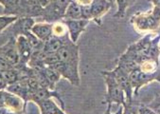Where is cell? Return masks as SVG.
I'll use <instances>...</instances> for the list:
<instances>
[{
    "instance_id": "obj_1",
    "label": "cell",
    "mask_w": 160,
    "mask_h": 114,
    "mask_svg": "<svg viewBox=\"0 0 160 114\" xmlns=\"http://www.w3.org/2000/svg\"><path fill=\"white\" fill-rule=\"evenodd\" d=\"M79 46L73 43L69 35L65 38L63 46L57 52L58 63L52 67L57 70L62 77L67 79L72 86L79 87L81 85V77L79 73Z\"/></svg>"
},
{
    "instance_id": "obj_2",
    "label": "cell",
    "mask_w": 160,
    "mask_h": 114,
    "mask_svg": "<svg viewBox=\"0 0 160 114\" xmlns=\"http://www.w3.org/2000/svg\"><path fill=\"white\" fill-rule=\"evenodd\" d=\"M49 1L29 0H6L1 1V15H12L18 18H35L42 16L44 9Z\"/></svg>"
},
{
    "instance_id": "obj_3",
    "label": "cell",
    "mask_w": 160,
    "mask_h": 114,
    "mask_svg": "<svg viewBox=\"0 0 160 114\" xmlns=\"http://www.w3.org/2000/svg\"><path fill=\"white\" fill-rule=\"evenodd\" d=\"M134 30L140 34H160V8L152 6L151 11L145 13L138 12L135 13L131 19Z\"/></svg>"
},
{
    "instance_id": "obj_4",
    "label": "cell",
    "mask_w": 160,
    "mask_h": 114,
    "mask_svg": "<svg viewBox=\"0 0 160 114\" xmlns=\"http://www.w3.org/2000/svg\"><path fill=\"white\" fill-rule=\"evenodd\" d=\"M102 74L107 88V91L105 94V103L107 105L116 104L118 106H123L126 102V96L124 91L118 83L113 71L104 70L102 72Z\"/></svg>"
},
{
    "instance_id": "obj_5",
    "label": "cell",
    "mask_w": 160,
    "mask_h": 114,
    "mask_svg": "<svg viewBox=\"0 0 160 114\" xmlns=\"http://www.w3.org/2000/svg\"><path fill=\"white\" fill-rule=\"evenodd\" d=\"M70 1H49L48 6L44 9L41 18L44 22L54 24L63 20Z\"/></svg>"
},
{
    "instance_id": "obj_6",
    "label": "cell",
    "mask_w": 160,
    "mask_h": 114,
    "mask_svg": "<svg viewBox=\"0 0 160 114\" xmlns=\"http://www.w3.org/2000/svg\"><path fill=\"white\" fill-rule=\"evenodd\" d=\"M130 80L134 88V94L135 96H138L139 93V90L147 84L153 81H157L160 83V70L155 73L149 74L142 72L138 68L130 73Z\"/></svg>"
},
{
    "instance_id": "obj_7",
    "label": "cell",
    "mask_w": 160,
    "mask_h": 114,
    "mask_svg": "<svg viewBox=\"0 0 160 114\" xmlns=\"http://www.w3.org/2000/svg\"><path fill=\"white\" fill-rule=\"evenodd\" d=\"M26 103L19 96L12 94L7 91H1V107L8 111L24 114L26 110Z\"/></svg>"
},
{
    "instance_id": "obj_8",
    "label": "cell",
    "mask_w": 160,
    "mask_h": 114,
    "mask_svg": "<svg viewBox=\"0 0 160 114\" xmlns=\"http://www.w3.org/2000/svg\"><path fill=\"white\" fill-rule=\"evenodd\" d=\"M1 58L5 59L15 68L20 65L21 58L17 49L16 38H11L1 45Z\"/></svg>"
},
{
    "instance_id": "obj_9",
    "label": "cell",
    "mask_w": 160,
    "mask_h": 114,
    "mask_svg": "<svg viewBox=\"0 0 160 114\" xmlns=\"http://www.w3.org/2000/svg\"><path fill=\"white\" fill-rule=\"evenodd\" d=\"M112 71L118 83L120 85V87L124 91V93L126 96V102H129V103L133 102L135 94H134V88L130 80V75L118 66H116V68L112 70Z\"/></svg>"
},
{
    "instance_id": "obj_10",
    "label": "cell",
    "mask_w": 160,
    "mask_h": 114,
    "mask_svg": "<svg viewBox=\"0 0 160 114\" xmlns=\"http://www.w3.org/2000/svg\"><path fill=\"white\" fill-rule=\"evenodd\" d=\"M52 98H55L59 101L60 105H61V107L65 110V103L62 100L61 98V95L56 91H51V90H48V89H45V88H41L35 91H31L29 92V95H28V102H33L35 103L37 106L46 101V100H49V99H52Z\"/></svg>"
},
{
    "instance_id": "obj_11",
    "label": "cell",
    "mask_w": 160,
    "mask_h": 114,
    "mask_svg": "<svg viewBox=\"0 0 160 114\" xmlns=\"http://www.w3.org/2000/svg\"><path fill=\"white\" fill-rule=\"evenodd\" d=\"M114 2L106 1V0H95L90 2L91 8V20L96 22V24L102 25V16L107 13V12L112 8Z\"/></svg>"
},
{
    "instance_id": "obj_12",
    "label": "cell",
    "mask_w": 160,
    "mask_h": 114,
    "mask_svg": "<svg viewBox=\"0 0 160 114\" xmlns=\"http://www.w3.org/2000/svg\"><path fill=\"white\" fill-rule=\"evenodd\" d=\"M63 24H65L68 28V35L70 40L73 43H77L80 35L85 31V28L87 27V25L89 24L88 20H62Z\"/></svg>"
},
{
    "instance_id": "obj_13",
    "label": "cell",
    "mask_w": 160,
    "mask_h": 114,
    "mask_svg": "<svg viewBox=\"0 0 160 114\" xmlns=\"http://www.w3.org/2000/svg\"><path fill=\"white\" fill-rule=\"evenodd\" d=\"M16 44H17V49L20 54V58H21L20 64L28 65L33 52V49L31 48V45L28 39L24 35H20L16 38Z\"/></svg>"
},
{
    "instance_id": "obj_14",
    "label": "cell",
    "mask_w": 160,
    "mask_h": 114,
    "mask_svg": "<svg viewBox=\"0 0 160 114\" xmlns=\"http://www.w3.org/2000/svg\"><path fill=\"white\" fill-rule=\"evenodd\" d=\"M31 34L34 36H36L39 40L42 42H47L49 38L53 36V28L52 24L47 23V22H38L35 23L32 30H31Z\"/></svg>"
},
{
    "instance_id": "obj_15",
    "label": "cell",
    "mask_w": 160,
    "mask_h": 114,
    "mask_svg": "<svg viewBox=\"0 0 160 114\" xmlns=\"http://www.w3.org/2000/svg\"><path fill=\"white\" fill-rule=\"evenodd\" d=\"M7 91L15 94L17 96H19L20 98H22L26 105H28V95H29V90L28 87V83L27 82H22V81H18L16 83H13L12 85H9L8 88L6 89Z\"/></svg>"
},
{
    "instance_id": "obj_16",
    "label": "cell",
    "mask_w": 160,
    "mask_h": 114,
    "mask_svg": "<svg viewBox=\"0 0 160 114\" xmlns=\"http://www.w3.org/2000/svg\"><path fill=\"white\" fill-rule=\"evenodd\" d=\"M66 37L59 38V37L53 35L47 42H45L44 49H43V51L45 52V54H47V55L57 54V52L60 50V49L63 46V43H65V38Z\"/></svg>"
},
{
    "instance_id": "obj_17",
    "label": "cell",
    "mask_w": 160,
    "mask_h": 114,
    "mask_svg": "<svg viewBox=\"0 0 160 114\" xmlns=\"http://www.w3.org/2000/svg\"><path fill=\"white\" fill-rule=\"evenodd\" d=\"M66 20H82V8L80 1H70L65 18Z\"/></svg>"
},
{
    "instance_id": "obj_18",
    "label": "cell",
    "mask_w": 160,
    "mask_h": 114,
    "mask_svg": "<svg viewBox=\"0 0 160 114\" xmlns=\"http://www.w3.org/2000/svg\"><path fill=\"white\" fill-rule=\"evenodd\" d=\"M40 108V114H67L62 107L53 101V99L46 100L38 105Z\"/></svg>"
},
{
    "instance_id": "obj_19",
    "label": "cell",
    "mask_w": 160,
    "mask_h": 114,
    "mask_svg": "<svg viewBox=\"0 0 160 114\" xmlns=\"http://www.w3.org/2000/svg\"><path fill=\"white\" fill-rule=\"evenodd\" d=\"M45 77L47 78L49 86H50V90L51 91H56L55 88H56V84L58 83V81L61 79L62 75L60 74V72L55 70L54 68L52 67H45L43 70H42Z\"/></svg>"
},
{
    "instance_id": "obj_20",
    "label": "cell",
    "mask_w": 160,
    "mask_h": 114,
    "mask_svg": "<svg viewBox=\"0 0 160 114\" xmlns=\"http://www.w3.org/2000/svg\"><path fill=\"white\" fill-rule=\"evenodd\" d=\"M52 28H53V35L54 36H57L59 38H63L68 35V28L65 24H63L62 20L52 24Z\"/></svg>"
},
{
    "instance_id": "obj_21",
    "label": "cell",
    "mask_w": 160,
    "mask_h": 114,
    "mask_svg": "<svg viewBox=\"0 0 160 114\" xmlns=\"http://www.w3.org/2000/svg\"><path fill=\"white\" fill-rule=\"evenodd\" d=\"M116 4L118 5V9L117 12L115 13V14L113 15L115 18H123L125 16L126 11L131 4H133V2L130 1H117Z\"/></svg>"
},
{
    "instance_id": "obj_22",
    "label": "cell",
    "mask_w": 160,
    "mask_h": 114,
    "mask_svg": "<svg viewBox=\"0 0 160 114\" xmlns=\"http://www.w3.org/2000/svg\"><path fill=\"white\" fill-rule=\"evenodd\" d=\"M18 19L19 18L17 16L1 15V17H0V30H1V33L4 32L10 26H12L13 23H15Z\"/></svg>"
},
{
    "instance_id": "obj_23",
    "label": "cell",
    "mask_w": 160,
    "mask_h": 114,
    "mask_svg": "<svg viewBox=\"0 0 160 114\" xmlns=\"http://www.w3.org/2000/svg\"><path fill=\"white\" fill-rule=\"evenodd\" d=\"M1 77H3L9 85L16 83V82H18L17 70L13 69V70H11L1 71Z\"/></svg>"
},
{
    "instance_id": "obj_24",
    "label": "cell",
    "mask_w": 160,
    "mask_h": 114,
    "mask_svg": "<svg viewBox=\"0 0 160 114\" xmlns=\"http://www.w3.org/2000/svg\"><path fill=\"white\" fill-rule=\"evenodd\" d=\"M138 106L139 104L133 102H125L123 105V114H139L138 113Z\"/></svg>"
},
{
    "instance_id": "obj_25",
    "label": "cell",
    "mask_w": 160,
    "mask_h": 114,
    "mask_svg": "<svg viewBox=\"0 0 160 114\" xmlns=\"http://www.w3.org/2000/svg\"><path fill=\"white\" fill-rule=\"evenodd\" d=\"M149 108H151L152 111H154L156 114H160V96L154 98L150 104L147 105Z\"/></svg>"
},
{
    "instance_id": "obj_26",
    "label": "cell",
    "mask_w": 160,
    "mask_h": 114,
    "mask_svg": "<svg viewBox=\"0 0 160 114\" xmlns=\"http://www.w3.org/2000/svg\"><path fill=\"white\" fill-rule=\"evenodd\" d=\"M13 69H15L14 66H12L11 63H9L5 59L1 58V61H0V70L6 71V70H13Z\"/></svg>"
},
{
    "instance_id": "obj_27",
    "label": "cell",
    "mask_w": 160,
    "mask_h": 114,
    "mask_svg": "<svg viewBox=\"0 0 160 114\" xmlns=\"http://www.w3.org/2000/svg\"><path fill=\"white\" fill-rule=\"evenodd\" d=\"M138 113L139 114H156L154 111H152L151 108H149L147 105H143V104H139Z\"/></svg>"
},
{
    "instance_id": "obj_28",
    "label": "cell",
    "mask_w": 160,
    "mask_h": 114,
    "mask_svg": "<svg viewBox=\"0 0 160 114\" xmlns=\"http://www.w3.org/2000/svg\"><path fill=\"white\" fill-rule=\"evenodd\" d=\"M111 106H112V105H107L106 110L104 111L103 114H123V106H119L118 109L114 113L111 111Z\"/></svg>"
},
{
    "instance_id": "obj_29",
    "label": "cell",
    "mask_w": 160,
    "mask_h": 114,
    "mask_svg": "<svg viewBox=\"0 0 160 114\" xmlns=\"http://www.w3.org/2000/svg\"><path fill=\"white\" fill-rule=\"evenodd\" d=\"M8 86H9V84L6 82V80L3 77L0 76V90H1V91H6V89L8 88Z\"/></svg>"
},
{
    "instance_id": "obj_30",
    "label": "cell",
    "mask_w": 160,
    "mask_h": 114,
    "mask_svg": "<svg viewBox=\"0 0 160 114\" xmlns=\"http://www.w3.org/2000/svg\"><path fill=\"white\" fill-rule=\"evenodd\" d=\"M151 4H152V6L154 7H157V8H160V0H155V1H151Z\"/></svg>"
},
{
    "instance_id": "obj_31",
    "label": "cell",
    "mask_w": 160,
    "mask_h": 114,
    "mask_svg": "<svg viewBox=\"0 0 160 114\" xmlns=\"http://www.w3.org/2000/svg\"><path fill=\"white\" fill-rule=\"evenodd\" d=\"M1 114H16V113H13V112L8 111V110H6L5 108H2V107H1Z\"/></svg>"
},
{
    "instance_id": "obj_32",
    "label": "cell",
    "mask_w": 160,
    "mask_h": 114,
    "mask_svg": "<svg viewBox=\"0 0 160 114\" xmlns=\"http://www.w3.org/2000/svg\"><path fill=\"white\" fill-rule=\"evenodd\" d=\"M158 48H159V49H160V38H159V41H158Z\"/></svg>"
}]
</instances>
